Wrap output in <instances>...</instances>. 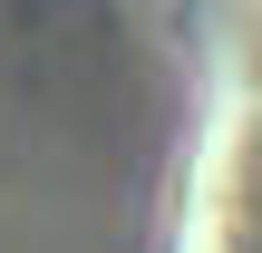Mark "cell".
<instances>
[{"instance_id":"cell-1","label":"cell","mask_w":262,"mask_h":253,"mask_svg":"<svg viewBox=\"0 0 262 253\" xmlns=\"http://www.w3.org/2000/svg\"><path fill=\"white\" fill-rule=\"evenodd\" d=\"M204 253H262V0L224 10V127L204 185Z\"/></svg>"}]
</instances>
